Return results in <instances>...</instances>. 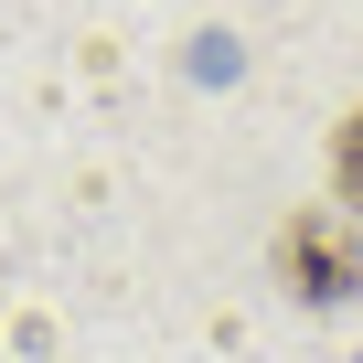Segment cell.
Wrapping results in <instances>:
<instances>
[{
	"label": "cell",
	"mask_w": 363,
	"mask_h": 363,
	"mask_svg": "<svg viewBox=\"0 0 363 363\" xmlns=\"http://www.w3.org/2000/svg\"><path fill=\"white\" fill-rule=\"evenodd\" d=\"M278 278H289L310 310H342V299L363 289V235H352L342 214H289V225H278Z\"/></svg>",
	"instance_id": "obj_1"
},
{
	"label": "cell",
	"mask_w": 363,
	"mask_h": 363,
	"mask_svg": "<svg viewBox=\"0 0 363 363\" xmlns=\"http://www.w3.org/2000/svg\"><path fill=\"white\" fill-rule=\"evenodd\" d=\"M331 193H342V214L363 225V107L331 128Z\"/></svg>",
	"instance_id": "obj_2"
}]
</instances>
